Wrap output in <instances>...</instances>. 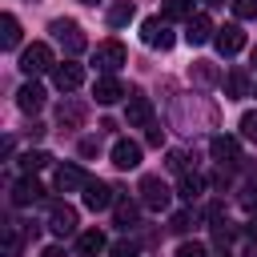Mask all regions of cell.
I'll return each instance as SVG.
<instances>
[{
  "instance_id": "1",
  "label": "cell",
  "mask_w": 257,
  "mask_h": 257,
  "mask_svg": "<svg viewBox=\"0 0 257 257\" xmlns=\"http://www.w3.org/2000/svg\"><path fill=\"white\" fill-rule=\"evenodd\" d=\"M48 32L60 40V48H64L68 56H80V52L88 48V36L80 32V24H76V20H52V24H48Z\"/></svg>"
},
{
  "instance_id": "2",
  "label": "cell",
  "mask_w": 257,
  "mask_h": 257,
  "mask_svg": "<svg viewBox=\"0 0 257 257\" xmlns=\"http://www.w3.org/2000/svg\"><path fill=\"white\" fill-rule=\"evenodd\" d=\"M52 68H56V60H52V48L44 40H36L20 52V72L24 76H40V72H52Z\"/></svg>"
},
{
  "instance_id": "3",
  "label": "cell",
  "mask_w": 257,
  "mask_h": 257,
  "mask_svg": "<svg viewBox=\"0 0 257 257\" xmlns=\"http://www.w3.org/2000/svg\"><path fill=\"white\" fill-rule=\"evenodd\" d=\"M141 40H145L149 48H161V52H169L177 36L169 32V20H165V16H149V20L141 24Z\"/></svg>"
},
{
  "instance_id": "4",
  "label": "cell",
  "mask_w": 257,
  "mask_h": 257,
  "mask_svg": "<svg viewBox=\"0 0 257 257\" xmlns=\"http://www.w3.org/2000/svg\"><path fill=\"white\" fill-rule=\"evenodd\" d=\"M169 201H173V189L161 181V177H141V205L145 209H169Z\"/></svg>"
},
{
  "instance_id": "5",
  "label": "cell",
  "mask_w": 257,
  "mask_h": 257,
  "mask_svg": "<svg viewBox=\"0 0 257 257\" xmlns=\"http://www.w3.org/2000/svg\"><path fill=\"white\" fill-rule=\"evenodd\" d=\"M124 60H128V52H124L120 40H104V44H96V52H92V64H96L100 72H116Z\"/></svg>"
},
{
  "instance_id": "6",
  "label": "cell",
  "mask_w": 257,
  "mask_h": 257,
  "mask_svg": "<svg viewBox=\"0 0 257 257\" xmlns=\"http://www.w3.org/2000/svg\"><path fill=\"white\" fill-rule=\"evenodd\" d=\"M52 84H56L60 92H72V88H80V84H84V64H76V60L68 56L64 64H56V68H52Z\"/></svg>"
},
{
  "instance_id": "7",
  "label": "cell",
  "mask_w": 257,
  "mask_h": 257,
  "mask_svg": "<svg viewBox=\"0 0 257 257\" xmlns=\"http://www.w3.org/2000/svg\"><path fill=\"white\" fill-rule=\"evenodd\" d=\"M124 120H128V128H149V124H153V104H149L145 92H128Z\"/></svg>"
},
{
  "instance_id": "8",
  "label": "cell",
  "mask_w": 257,
  "mask_h": 257,
  "mask_svg": "<svg viewBox=\"0 0 257 257\" xmlns=\"http://www.w3.org/2000/svg\"><path fill=\"white\" fill-rule=\"evenodd\" d=\"M108 157H112V165H116L120 173H128V169H137V165H141V145H137V141H128V137H120V141H112Z\"/></svg>"
},
{
  "instance_id": "9",
  "label": "cell",
  "mask_w": 257,
  "mask_h": 257,
  "mask_svg": "<svg viewBox=\"0 0 257 257\" xmlns=\"http://www.w3.org/2000/svg\"><path fill=\"white\" fill-rule=\"evenodd\" d=\"M213 44H217L221 56H237V52L245 48V32H241V24H225V28H217Z\"/></svg>"
},
{
  "instance_id": "10",
  "label": "cell",
  "mask_w": 257,
  "mask_h": 257,
  "mask_svg": "<svg viewBox=\"0 0 257 257\" xmlns=\"http://www.w3.org/2000/svg\"><path fill=\"white\" fill-rule=\"evenodd\" d=\"M213 36H217V28H213V20H209L205 12H197V16L185 20V40H189V44H209Z\"/></svg>"
},
{
  "instance_id": "11",
  "label": "cell",
  "mask_w": 257,
  "mask_h": 257,
  "mask_svg": "<svg viewBox=\"0 0 257 257\" xmlns=\"http://www.w3.org/2000/svg\"><path fill=\"white\" fill-rule=\"evenodd\" d=\"M84 205H88L92 213H100V209H112L116 197H112V189H108L104 181H92V177H88V185H84Z\"/></svg>"
},
{
  "instance_id": "12",
  "label": "cell",
  "mask_w": 257,
  "mask_h": 257,
  "mask_svg": "<svg viewBox=\"0 0 257 257\" xmlns=\"http://www.w3.org/2000/svg\"><path fill=\"white\" fill-rule=\"evenodd\" d=\"M48 229H52L56 237H72V233H76V209H72V205H52Z\"/></svg>"
},
{
  "instance_id": "13",
  "label": "cell",
  "mask_w": 257,
  "mask_h": 257,
  "mask_svg": "<svg viewBox=\"0 0 257 257\" xmlns=\"http://www.w3.org/2000/svg\"><path fill=\"white\" fill-rule=\"evenodd\" d=\"M44 197V189H40V181L32 177V173H24L16 185H12V205H36Z\"/></svg>"
},
{
  "instance_id": "14",
  "label": "cell",
  "mask_w": 257,
  "mask_h": 257,
  "mask_svg": "<svg viewBox=\"0 0 257 257\" xmlns=\"http://www.w3.org/2000/svg\"><path fill=\"white\" fill-rule=\"evenodd\" d=\"M92 96H96V104H116V100L124 96V84H120L112 72H104V76L92 84Z\"/></svg>"
},
{
  "instance_id": "15",
  "label": "cell",
  "mask_w": 257,
  "mask_h": 257,
  "mask_svg": "<svg viewBox=\"0 0 257 257\" xmlns=\"http://www.w3.org/2000/svg\"><path fill=\"white\" fill-rule=\"evenodd\" d=\"M209 153H213L217 165H237V161H241V145H237L233 137H213V141H209Z\"/></svg>"
},
{
  "instance_id": "16",
  "label": "cell",
  "mask_w": 257,
  "mask_h": 257,
  "mask_svg": "<svg viewBox=\"0 0 257 257\" xmlns=\"http://www.w3.org/2000/svg\"><path fill=\"white\" fill-rule=\"evenodd\" d=\"M84 185H88V177H84L80 165H60V169H56V189H60V193H76V189H84Z\"/></svg>"
},
{
  "instance_id": "17",
  "label": "cell",
  "mask_w": 257,
  "mask_h": 257,
  "mask_svg": "<svg viewBox=\"0 0 257 257\" xmlns=\"http://www.w3.org/2000/svg\"><path fill=\"white\" fill-rule=\"evenodd\" d=\"M16 104H20V112H36V108L44 104V88H40L36 80H28V84L16 92Z\"/></svg>"
},
{
  "instance_id": "18",
  "label": "cell",
  "mask_w": 257,
  "mask_h": 257,
  "mask_svg": "<svg viewBox=\"0 0 257 257\" xmlns=\"http://www.w3.org/2000/svg\"><path fill=\"white\" fill-rule=\"evenodd\" d=\"M205 193V177H197V173H181V181H177V197L181 201H197Z\"/></svg>"
},
{
  "instance_id": "19",
  "label": "cell",
  "mask_w": 257,
  "mask_h": 257,
  "mask_svg": "<svg viewBox=\"0 0 257 257\" xmlns=\"http://www.w3.org/2000/svg\"><path fill=\"white\" fill-rule=\"evenodd\" d=\"M56 120H60L64 128H76V124L84 120V104H80V100H60V108H56Z\"/></svg>"
},
{
  "instance_id": "20",
  "label": "cell",
  "mask_w": 257,
  "mask_h": 257,
  "mask_svg": "<svg viewBox=\"0 0 257 257\" xmlns=\"http://www.w3.org/2000/svg\"><path fill=\"white\" fill-rule=\"evenodd\" d=\"M0 44H4V48H16V44H20V20H16L12 12L0 16Z\"/></svg>"
},
{
  "instance_id": "21",
  "label": "cell",
  "mask_w": 257,
  "mask_h": 257,
  "mask_svg": "<svg viewBox=\"0 0 257 257\" xmlns=\"http://www.w3.org/2000/svg\"><path fill=\"white\" fill-rule=\"evenodd\" d=\"M76 249H80V257H96V253L104 249V233H100V229L80 233V237H76Z\"/></svg>"
},
{
  "instance_id": "22",
  "label": "cell",
  "mask_w": 257,
  "mask_h": 257,
  "mask_svg": "<svg viewBox=\"0 0 257 257\" xmlns=\"http://www.w3.org/2000/svg\"><path fill=\"white\" fill-rule=\"evenodd\" d=\"M161 16H165V20H189V16H197V12H193V0H165V4H161Z\"/></svg>"
},
{
  "instance_id": "23",
  "label": "cell",
  "mask_w": 257,
  "mask_h": 257,
  "mask_svg": "<svg viewBox=\"0 0 257 257\" xmlns=\"http://www.w3.org/2000/svg\"><path fill=\"white\" fill-rule=\"evenodd\" d=\"M133 12H137L133 0H116V4H108V24H112V28H124V24L133 20Z\"/></svg>"
},
{
  "instance_id": "24",
  "label": "cell",
  "mask_w": 257,
  "mask_h": 257,
  "mask_svg": "<svg viewBox=\"0 0 257 257\" xmlns=\"http://www.w3.org/2000/svg\"><path fill=\"white\" fill-rule=\"evenodd\" d=\"M225 92H229V100H237V96L249 92V76H245V68H233V72L225 76Z\"/></svg>"
},
{
  "instance_id": "25",
  "label": "cell",
  "mask_w": 257,
  "mask_h": 257,
  "mask_svg": "<svg viewBox=\"0 0 257 257\" xmlns=\"http://www.w3.org/2000/svg\"><path fill=\"white\" fill-rule=\"evenodd\" d=\"M112 217H116V225H120V229H128V225H137V205H133L128 197H116Z\"/></svg>"
},
{
  "instance_id": "26",
  "label": "cell",
  "mask_w": 257,
  "mask_h": 257,
  "mask_svg": "<svg viewBox=\"0 0 257 257\" xmlns=\"http://www.w3.org/2000/svg\"><path fill=\"white\" fill-rule=\"evenodd\" d=\"M189 80H197V84H217V80H221V72H217L209 60H197V64L189 68Z\"/></svg>"
},
{
  "instance_id": "27",
  "label": "cell",
  "mask_w": 257,
  "mask_h": 257,
  "mask_svg": "<svg viewBox=\"0 0 257 257\" xmlns=\"http://www.w3.org/2000/svg\"><path fill=\"white\" fill-rule=\"evenodd\" d=\"M48 161H52L48 153H40V149H32V153H24V157H20V169H24V173H36V169H44Z\"/></svg>"
},
{
  "instance_id": "28",
  "label": "cell",
  "mask_w": 257,
  "mask_h": 257,
  "mask_svg": "<svg viewBox=\"0 0 257 257\" xmlns=\"http://www.w3.org/2000/svg\"><path fill=\"white\" fill-rule=\"evenodd\" d=\"M233 4V16L237 20H253L257 16V0H229Z\"/></svg>"
},
{
  "instance_id": "29",
  "label": "cell",
  "mask_w": 257,
  "mask_h": 257,
  "mask_svg": "<svg viewBox=\"0 0 257 257\" xmlns=\"http://www.w3.org/2000/svg\"><path fill=\"white\" fill-rule=\"evenodd\" d=\"M241 137H245L249 145H257V112H245V116H241Z\"/></svg>"
},
{
  "instance_id": "30",
  "label": "cell",
  "mask_w": 257,
  "mask_h": 257,
  "mask_svg": "<svg viewBox=\"0 0 257 257\" xmlns=\"http://www.w3.org/2000/svg\"><path fill=\"white\" fill-rule=\"evenodd\" d=\"M189 225H193V213H189V209H181V213L169 217V229H173V233H185Z\"/></svg>"
},
{
  "instance_id": "31",
  "label": "cell",
  "mask_w": 257,
  "mask_h": 257,
  "mask_svg": "<svg viewBox=\"0 0 257 257\" xmlns=\"http://www.w3.org/2000/svg\"><path fill=\"white\" fill-rule=\"evenodd\" d=\"M20 253V233H16V225H8V237H4V257H16Z\"/></svg>"
},
{
  "instance_id": "32",
  "label": "cell",
  "mask_w": 257,
  "mask_h": 257,
  "mask_svg": "<svg viewBox=\"0 0 257 257\" xmlns=\"http://www.w3.org/2000/svg\"><path fill=\"white\" fill-rule=\"evenodd\" d=\"M177 257H205V245L201 241H181L177 245Z\"/></svg>"
},
{
  "instance_id": "33",
  "label": "cell",
  "mask_w": 257,
  "mask_h": 257,
  "mask_svg": "<svg viewBox=\"0 0 257 257\" xmlns=\"http://www.w3.org/2000/svg\"><path fill=\"white\" fill-rule=\"evenodd\" d=\"M137 253H141V249H137L133 241H116V245L108 249V257H137Z\"/></svg>"
},
{
  "instance_id": "34",
  "label": "cell",
  "mask_w": 257,
  "mask_h": 257,
  "mask_svg": "<svg viewBox=\"0 0 257 257\" xmlns=\"http://www.w3.org/2000/svg\"><path fill=\"white\" fill-rule=\"evenodd\" d=\"M96 153H100V141L96 137H84L80 141V157H96Z\"/></svg>"
},
{
  "instance_id": "35",
  "label": "cell",
  "mask_w": 257,
  "mask_h": 257,
  "mask_svg": "<svg viewBox=\"0 0 257 257\" xmlns=\"http://www.w3.org/2000/svg\"><path fill=\"white\" fill-rule=\"evenodd\" d=\"M165 165H169L173 173H181V169H185V153H177V149H173V153L165 157Z\"/></svg>"
},
{
  "instance_id": "36",
  "label": "cell",
  "mask_w": 257,
  "mask_h": 257,
  "mask_svg": "<svg viewBox=\"0 0 257 257\" xmlns=\"http://www.w3.org/2000/svg\"><path fill=\"white\" fill-rule=\"evenodd\" d=\"M145 137H149V145H165V128H157V124H149Z\"/></svg>"
},
{
  "instance_id": "37",
  "label": "cell",
  "mask_w": 257,
  "mask_h": 257,
  "mask_svg": "<svg viewBox=\"0 0 257 257\" xmlns=\"http://www.w3.org/2000/svg\"><path fill=\"white\" fill-rule=\"evenodd\" d=\"M44 257H64V249H60V245H48V249H44Z\"/></svg>"
},
{
  "instance_id": "38",
  "label": "cell",
  "mask_w": 257,
  "mask_h": 257,
  "mask_svg": "<svg viewBox=\"0 0 257 257\" xmlns=\"http://www.w3.org/2000/svg\"><path fill=\"white\" fill-rule=\"evenodd\" d=\"M245 233H249V237H253V241H257V217H253V221H249V229H245Z\"/></svg>"
},
{
  "instance_id": "39",
  "label": "cell",
  "mask_w": 257,
  "mask_h": 257,
  "mask_svg": "<svg viewBox=\"0 0 257 257\" xmlns=\"http://www.w3.org/2000/svg\"><path fill=\"white\" fill-rule=\"evenodd\" d=\"M205 4H209V8H221V4H225V0H205Z\"/></svg>"
},
{
  "instance_id": "40",
  "label": "cell",
  "mask_w": 257,
  "mask_h": 257,
  "mask_svg": "<svg viewBox=\"0 0 257 257\" xmlns=\"http://www.w3.org/2000/svg\"><path fill=\"white\" fill-rule=\"evenodd\" d=\"M80 4H100V0H80Z\"/></svg>"
}]
</instances>
